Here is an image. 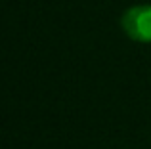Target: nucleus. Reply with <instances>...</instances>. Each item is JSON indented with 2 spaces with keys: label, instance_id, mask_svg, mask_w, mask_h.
Masks as SVG:
<instances>
[{
  "label": "nucleus",
  "instance_id": "nucleus-1",
  "mask_svg": "<svg viewBox=\"0 0 151 149\" xmlns=\"http://www.w3.org/2000/svg\"><path fill=\"white\" fill-rule=\"evenodd\" d=\"M121 27L132 40L151 42V6L140 4L128 8L121 17Z\"/></svg>",
  "mask_w": 151,
  "mask_h": 149
}]
</instances>
